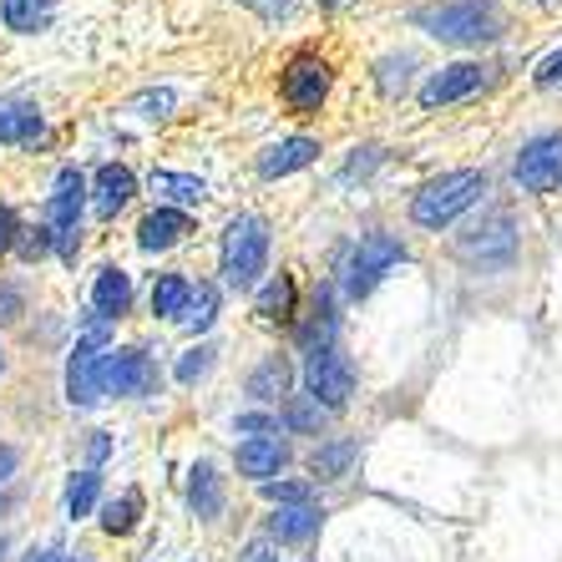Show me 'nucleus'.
Here are the masks:
<instances>
[{
  "label": "nucleus",
  "mask_w": 562,
  "mask_h": 562,
  "mask_svg": "<svg viewBox=\"0 0 562 562\" xmlns=\"http://www.w3.org/2000/svg\"><path fill=\"white\" fill-rule=\"evenodd\" d=\"M319 527H325V512L314 507V502H294V507H279L274 517H269L274 542H314Z\"/></svg>",
  "instance_id": "ddd939ff"
},
{
  "label": "nucleus",
  "mask_w": 562,
  "mask_h": 562,
  "mask_svg": "<svg viewBox=\"0 0 562 562\" xmlns=\"http://www.w3.org/2000/svg\"><path fill=\"white\" fill-rule=\"evenodd\" d=\"M289 385H294V366H289L284 355H269V360L249 375L254 401H279V395H289Z\"/></svg>",
  "instance_id": "aec40b11"
},
{
  "label": "nucleus",
  "mask_w": 562,
  "mask_h": 562,
  "mask_svg": "<svg viewBox=\"0 0 562 562\" xmlns=\"http://www.w3.org/2000/svg\"><path fill=\"white\" fill-rule=\"evenodd\" d=\"M97 492H102V476H97V471H77V476H71V492H66V512H71V517H87V512L97 507Z\"/></svg>",
  "instance_id": "c85d7f7f"
},
{
  "label": "nucleus",
  "mask_w": 562,
  "mask_h": 562,
  "mask_svg": "<svg viewBox=\"0 0 562 562\" xmlns=\"http://www.w3.org/2000/svg\"><path fill=\"white\" fill-rule=\"evenodd\" d=\"M279 92H284V102L294 106L300 117L319 112L329 97V61H319V56H294V61L284 66V77H279Z\"/></svg>",
  "instance_id": "6e6552de"
},
{
  "label": "nucleus",
  "mask_w": 562,
  "mask_h": 562,
  "mask_svg": "<svg viewBox=\"0 0 562 562\" xmlns=\"http://www.w3.org/2000/svg\"><path fill=\"white\" fill-rule=\"evenodd\" d=\"M15 234H21V223H15V213L0 203V254H11L15 249Z\"/></svg>",
  "instance_id": "58836bf2"
},
{
  "label": "nucleus",
  "mask_w": 562,
  "mask_h": 562,
  "mask_svg": "<svg viewBox=\"0 0 562 562\" xmlns=\"http://www.w3.org/2000/svg\"><path fill=\"white\" fill-rule=\"evenodd\" d=\"M263 263H269V223L259 213H244L223 234V279L234 289H254L263 274Z\"/></svg>",
  "instance_id": "7ed1b4c3"
},
{
  "label": "nucleus",
  "mask_w": 562,
  "mask_h": 562,
  "mask_svg": "<svg viewBox=\"0 0 562 562\" xmlns=\"http://www.w3.org/2000/svg\"><path fill=\"white\" fill-rule=\"evenodd\" d=\"M314 157H319V143H314V137H284V143H274L259 157V172L263 178H289V172L310 168Z\"/></svg>",
  "instance_id": "2eb2a0df"
},
{
  "label": "nucleus",
  "mask_w": 562,
  "mask_h": 562,
  "mask_svg": "<svg viewBox=\"0 0 562 562\" xmlns=\"http://www.w3.org/2000/svg\"><path fill=\"white\" fill-rule=\"evenodd\" d=\"M537 5H552V0H537Z\"/></svg>",
  "instance_id": "de8ad7c7"
},
{
  "label": "nucleus",
  "mask_w": 562,
  "mask_h": 562,
  "mask_svg": "<svg viewBox=\"0 0 562 562\" xmlns=\"http://www.w3.org/2000/svg\"><path fill=\"white\" fill-rule=\"evenodd\" d=\"M304 385H310V395L319 401L325 411H345L355 395V366L350 355H340L335 345L319 355H310V366H304Z\"/></svg>",
  "instance_id": "0eeeda50"
},
{
  "label": "nucleus",
  "mask_w": 562,
  "mask_h": 562,
  "mask_svg": "<svg viewBox=\"0 0 562 562\" xmlns=\"http://www.w3.org/2000/svg\"><path fill=\"white\" fill-rule=\"evenodd\" d=\"M0 370H5V350H0Z\"/></svg>",
  "instance_id": "a18cd8bd"
},
{
  "label": "nucleus",
  "mask_w": 562,
  "mask_h": 562,
  "mask_svg": "<svg viewBox=\"0 0 562 562\" xmlns=\"http://www.w3.org/2000/svg\"><path fill=\"white\" fill-rule=\"evenodd\" d=\"M36 102H0V143H41Z\"/></svg>",
  "instance_id": "f3484780"
},
{
  "label": "nucleus",
  "mask_w": 562,
  "mask_h": 562,
  "mask_svg": "<svg viewBox=\"0 0 562 562\" xmlns=\"http://www.w3.org/2000/svg\"><path fill=\"white\" fill-rule=\"evenodd\" d=\"M319 5H350V0H319Z\"/></svg>",
  "instance_id": "c03bdc74"
},
{
  "label": "nucleus",
  "mask_w": 562,
  "mask_h": 562,
  "mask_svg": "<svg viewBox=\"0 0 562 562\" xmlns=\"http://www.w3.org/2000/svg\"><path fill=\"white\" fill-rule=\"evenodd\" d=\"M188 234H193V218H188V213L157 209V213H147V218H143V228H137V244H143L147 254H157V249H172V244H183Z\"/></svg>",
  "instance_id": "4468645a"
},
{
  "label": "nucleus",
  "mask_w": 562,
  "mask_h": 562,
  "mask_svg": "<svg viewBox=\"0 0 562 562\" xmlns=\"http://www.w3.org/2000/svg\"><path fill=\"white\" fill-rule=\"evenodd\" d=\"M461 249H467V259H482V263H492V259H512V249H517L512 218H507V213H497V218L486 223V228H471V238L461 244Z\"/></svg>",
  "instance_id": "dca6fc26"
},
{
  "label": "nucleus",
  "mask_w": 562,
  "mask_h": 562,
  "mask_svg": "<svg viewBox=\"0 0 562 562\" xmlns=\"http://www.w3.org/2000/svg\"><path fill=\"white\" fill-rule=\"evenodd\" d=\"M11 471H15V451L11 446H0V486L11 482Z\"/></svg>",
  "instance_id": "79ce46f5"
},
{
  "label": "nucleus",
  "mask_w": 562,
  "mask_h": 562,
  "mask_svg": "<svg viewBox=\"0 0 562 562\" xmlns=\"http://www.w3.org/2000/svg\"><path fill=\"white\" fill-rule=\"evenodd\" d=\"M213 345H198V350H188L183 355V366H178V380H188V385H193L198 375H209V366H213Z\"/></svg>",
  "instance_id": "72a5a7b5"
},
{
  "label": "nucleus",
  "mask_w": 562,
  "mask_h": 562,
  "mask_svg": "<svg viewBox=\"0 0 562 562\" xmlns=\"http://www.w3.org/2000/svg\"><path fill=\"white\" fill-rule=\"evenodd\" d=\"M188 507L203 517V522H213L223 512V482H218V471L209 467V461H198L193 467V482H188Z\"/></svg>",
  "instance_id": "a211bd4d"
},
{
  "label": "nucleus",
  "mask_w": 562,
  "mask_h": 562,
  "mask_svg": "<svg viewBox=\"0 0 562 562\" xmlns=\"http://www.w3.org/2000/svg\"><path fill=\"white\" fill-rule=\"evenodd\" d=\"M512 178L522 193H548L562 183V132H537L532 143H522L517 162H512Z\"/></svg>",
  "instance_id": "423d86ee"
},
{
  "label": "nucleus",
  "mask_w": 562,
  "mask_h": 562,
  "mask_svg": "<svg viewBox=\"0 0 562 562\" xmlns=\"http://www.w3.org/2000/svg\"><path fill=\"white\" fill-rule=\"evenodd\" d=\"M153 188L157 198H162V203H188V209H193V203H203V193H209V188H203V178H193V172H153Z\"/></svg>",
  "instance_id": "5701e85b"
},
{
  "label": "nucleus",
  "mask_w": 562,
  "mask_h": 562,
  "mask_svg": "<svg viewBox=\"0 0 562 562\" xmlns=\"http://www.w3.org/2000/svg\"><path fill=\"white\" fill-rule=\"evenodd\" d=\"M486 87V66L476 61H457V66H441L426 87H420V106L426 112H436V106H451V102H467V97H476Z\"/></svg>",
  "instance_id": "9d476101"
},
{
  "label": "nucleus",
  "mask_w": 562,
  "mask_h": 562,
  "mask_svg": "<svg viewBox=\"0 0 562 562\" xmlns=\"http://www.w3.org/2000/svg\"><path fill=\"white\" fill-rule=\"evenodd\" d=\"M92 300H97V314H102V319H122L132 304V279L122 274V269H102Z\"/></svg>",
  "instance_id": "412c9836"
},
{
  "label": "nucleus",
  "mask_w": 562,
  "mask_h": 562,
  "mask_svg": "<svg viewBox=\"0 0 562 562\" xmlns=\"http://www.w3.org/2000/svg\"><path fill=\"white\" fill-rule=\"evenodd\" d=\"M482 193H486V172H476V168L441 172V178H431V183L411 198V223H416V228H446V223L457 218V213H467Z\"/></svg>",
  "instance_id": "f03ea898"
},
{
  "label": "nucleus",
  "mask_w": 562,
  "mask_h": 562,
  "mask_svg": "<svg viewBox=\"0 0 562 562\" xmlns=\"http://www.w3.org/2000/svg\"><path fill=\"white\" fill-rule=\"evenodd\" d=\"M132 193H137V178H132L122 162H106V168L97 172V188H92L97 218H117V213L132 203Z\"/></svg>",
  "instance_id": "f8f14e48"
},
{
  "label": "nucleus",
  "mask_w": 562,
  "mask_h": 562,
  "mask_svg": "<svg viewBox=\"0 0 562 562\" xmlns=\"http://www.w3.org/2000/svg\"><path fill=\"white\" fill-rule=\"evenodd\" d=\"M188 300H193V284H188L183 274H162L153 284V314H162V319H178V325H183Z\"/></svg>",
  "instance_id": "b1692460"
},
{
  "label": "nucleus",
  "mask_w": 562,
  "mask_h": 562,
  "mask_svg": "<svg viewBox=\"0 0 562 562\" xmlns=\"http://www.w3.org/2000/svg\"><path fill=\"white\" fill-rule=\"evenodd\" d=\"M31 562H52V558H31Z\"/></svg>",
  "instance_id": "49530a36"
},
{
  "label": "nucleus",
  "mask_w": 562,
  "mask_h": 562,
  "mask_svg": "<svg viewBox=\"0 0 562 562\" xmlns=\"http://www.w3.org/2000/svg\"><path fill=\"white\" fill-rule=\"evenodd\" d=\"M249 11H259L263 21H289V15L300 11V0H244Z\"/></svg>",
  "instance_id": "f704fd0d"
},
{
  "label": "nucleus",
  "mask_w": 562,
  "mask_h": 562,
  "mask_svg": "<svg viewBox=\"0 0 562 562\" xmlns=\"http://www.w3.org/2000/svg\"><path fill=\"white\" fill-rule=\"evenodd\" d=\"M137 112H143V117H162V112H168L172 106V92H147V97H137Z\"/></svg>",
  "instance_id": "4c0bfd02"
},
{
  "label": "nucleus",
  "mask_w": 562,
  "mask_h": 562,
  "mask_svg": "<svg viewBox=\"0 0 562 562\" xmlns=\"http://www.w3.org/2000/svg\"><path fill=\"white\" fill-rule=\"evenodd\" d=\"M355 457H360V441H350V436H340V441H325L319 451H314V461H310L314 482H340L345 471H350Z\"/></svg>",
  "instance_id": "6ab92c4d"
},
{
  "label": "nucleus",
  "mask_w": 562,
  "mask_h": 562,
  "mask_svg": "<svg viewBox=\"0 0 562 562\" xmlns=\"http://www.w3.org/2000/svg\"><path fill=\"white\" fill-rule=\"evenodd\" d=\"M238 562H279V552H274L269 537H259V542H249V548L238 552Z\"/></svg>",
  "instance_id": "a19ab883"
},
{
  "label": "nucleus",
  "mask_w": 562,
  "mask_h": 562,
  "mask_svg": "<svg viewBox=\"0 0 562 562\" xmlns=\"http://www.w3.org/2000/svg\"><path fill=\"white\" fill-rule=\"evenodd\" d=\"M395 263H406V244H401L395 234H385V228H370V234L355 244L350 269H345V289H350V300H366L370 289L391 274Z\"/></svg>",
  "instance_id": "20e7f679"
},
{
  "label": "nucleus",
  "mask_w": 562,
  "mask_h": 562,
  "mask_svg": "<svg viewBox=\"0 0 562 562\" xmlns=\"http://www.w3.org/2000/svg\"><path fill=\"white\" fill-rule=\"evenodd\" d=\"M81 209H87V178L77 168H61L52 198H46V228H52L61 259H77V238H81Z\"/></svg>",
  "instance_id": "39448f33"
},
{
  "label": "nucleus",
  "mask_w": 562,
  "mask_h": 562,
  "mask_svg": "<svg viewBox=\"0 0 562 562\" xmlns=\"http://www.w3.org/2000/svg\"><path fill=\"white\" fill-rule=\"evenodd\" d=\"M218 319V289L213 284H193V300H188V314H183V329L203 335V329Z\"/></svg>",
  "instance_id": "bb28decb"
},
{
  "label": "nucleus",
  "mask_w": 562,
  "mask_h": 562,
  "mask_svg": "<svg viewBox=\"0 0 562 562\" xmlns=\"http://www.w3.org/2000/svg\"><path fill=\"white\" fill-rule=\"evenodd\" d=\"M137 517H143V492H122L117 502H106L102 507V532L127 537L132 527H137Z\"/></svg>",
  "instance_id": "a878e982"
},
{
  "label": "nucleus",
  "mask_w": 562,
  "mask_h": 562,
  "mask_svg": "<svg viewBox=\"0 0 562 562\" xmlns=\"http://www.w3.org/2000/svg\"><path fill=\"white\" fill-rule=\"evenodd\" d=\"M0 15H5V26H11V31H21V36H31V31L52 26L56 0H0Z\"/></svg>",
  "instance_id": "4be33fe9"
},
{
  "label": "nucleus",
  "mask_w": 562,
  "mask_h": 562,
  "mask_svg": "<svg viewBox=\"0 0 562 562\" xmlns=\"http://www.w3.org/2000/svg\"><path fill=\"white\" fill-rule=\"evenodd\" d=\"M537 87H542V92L562 87V46L552 56H542V66H537Z\"/></svg>",
  "instance_id": "c9c22d12"
},
{
  "label": "nucleus",
  "mask_w": 562,
  "mask_h": 562,
  "mask_svg": "<svg viewBox=\"0 0 562 562\" xmlns=\"http://www.w3.org/2000/svg\"><path fill=\"white\" fill-rule=\"evenodd\" d=\"M411 71H416V61H411V56H385V61H380V71H375L380 92H385V97H406Z\"/></svg>",
  "instance_id": "c756f323"
},
{
  "label": "nucleus",
  "mask_w": 562,
  "mask_h": 562,
  "mask_svg": "<svg viewBox=\"0 0 562 562\" xmlns=\"http://www.w3.org/2000/svg\"><path fill=\"white\" fill-rule=\"evenodd\" d=\"M238 431H249V436H279V420L274 416H238Z\"/></svg>",
  "instance_id": "ea45409f"
},
{
  "label": "nucleus",
  "mask_w": 562,
  "mask_h": 562,
  "mask_svg": "<svg viewBox=\"0 0 562 562\" xmlns=\"http://www.w3.org/2000/svg\"><path fill=\"white\" fill-rule=\"evenodd\" d=\"M284 467H289V441L284 436H249V441L238 446V471H244V476L269 482V476H279Z\"/></svg>",
  "instance_id": "9b49d317"
},
{
  "label": "nucleus",
  "mask_w": 562,
  "mask_h": 562,
  "mask_svg": "<svg viewBox=\"0 0 562 562\" xmlns=\"http://www.w3.org/2000/svg\"><path fill=\"white\" fill-rule=\"evenodd\" d=\"M263 497L279 507H294V502H310V482H263Z\"/></svg>",
  "instance_id": "473e14b6"
},
{
  "label": "nucleus",
  "mask_w": 562,
  "mask_h": 562,
  "mask_svg": "<svg viewBox=\"0 0 562 562\" xmlns=\"http://www.w3.org/2000/svg\"><path fill=\"white\" fill-rule=\"evenodd\" d=\"M0 552H5V542H0Z\"/></svg>",
  "instance_id": "8fccbe9b"
},
{
  "label": "nucleus",
  "mask_w": 562,
  "mask_h": 562,
  "mask_svg": "<svg viewBox=\"0 0 562 562\" xmlns=\"http://www.w3.org/2000/svg\"><path fill=\"white\" fill-rule=\"evenodd\" d=\"M254 314H259V319H289V314H294V279L289 274L269 279V284L259 289V300H254Z\"/></svg>",
  "instance_id": "393cba45"
},
{
  "label": "nucleus",
  "mask_w": 562,
  "mask_h": 562,
  "mask_svg": "<svg viewBox=\"0 0 562 562\" xmlns=\"http://www.w3.org/2000/svg\"><path fill=\"white\" fill-rule=\"evenodd\" d=\"M329 340H335V310H329V300H319V310L310 314V325H300V345L310 355L329 350Z\"/></svg>",
  "instance_id": "cd10ccee"
},
{
  "label": "nucleus",
  "mask_w": 562,
  "mask_h": 562,
  "mask_svg": "<svg viewBox=\"0 0 562 562\" xmlns=\"http://www.w3.org/2000/svg\"><path fill=\"white\" fill-rule=\"evenodd\" d=\"M21 310H26V300H21V289H15V284H0V325H11V319H21Z\"/></svg>",
  "instance_id": "e433bc0d"
},
{
  "label": "nucleus",
  "mask_w": 562,
  "mask_h": 562,
  "mask_svg": "<svg viewBox=\"0 0 562 562\" xmlns=\"http://www.w3.org/2000/svg\"><path fill=\"white\" fill-rule=\"evenodd\" d=\"M66 562H81V558H66Z\"/></svg>",
  "instance_id": "09e8293b"
},
{
  "label": "nucleus",
  "mask_w": 562,
  "mask_h": 562,
  "mask_svg": "<svg viewBox=\"0 0 562 562\" xmlns=\"http://www.w3.org/2000/svg\"><path fill=\"white\" fill-rule=\"evenodd\" d=\"M325 416H329V411L319 406L314 395H300V401H289V426H294V431H319V426H325Z\"/></svg>",
  "instance_id": "7c9ffc66"
},
{
  "label": "nucleus",
  "mask_w": 562,
  "mask_h": 562,
  "mask_svg": "<svg viewBox=\"0 0 562 562\" xmlns=\"http://www.w3.org/2000/svg\"><path fill=\"white\" fill-rule=\"evenodd\" d=\"M157 366L143 350H106L102 355V391L112 395H153L157 391Z\"/></svg>",
  "instance_id": "1a4fd4ad"
},
{
  "label": "nucleus",
  "mask_w": 562,
  "mask_h": 562,
  "mask_svg": "<svg viewBox=\"0 0 562 562\" xmlns=\"http://www.w3.org/2000/svg\"><path fill=\"white\" fill-rule=\"evenodd\" d=\"M106 451H112V441H106V436H97V441H92V461H102Z\"/></svg>",
  "instance_id": "37998d69"
},
{
  "label": "nucleus",
  "mask_w": 562,
  "mask_h": 562,
  "mask_svg": "<svg viewBox=\"0 0 562 562\" xmlns=\"http://www.w3.org/2000/svg\"><path fill=\"white\" fill-rule=\"evenodd\" d=\"M15 249H21V259L26 263H36V259H46V254L56 249V238H52V228L41 223V228H21V234H15Z\"/></svg>",
  "instance_id": "2f4dec72"
},
{
  "label": "nucleus",
  "mask_w": 562,
  "mask_h": 562,
  "mask_svg": "<svg viewBox=\"0 0 562 562\" xmlns=\"http://www.w3.org/2000/svg\"><path fill=\"white\" fill-rule=\"evenodd\" d=\"M411 21L446 46H486L507 31V15L497 0H436V5H420Z\"/></svg>",
  "instance_id": "f257e3e1"
}]
</instances>
